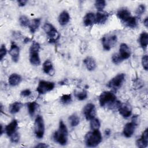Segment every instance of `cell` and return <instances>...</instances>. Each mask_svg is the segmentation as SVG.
I'll return each instance as SVG.
<instances>
[{"instance_id": "obj_23", "label": "cell", "mask_w": 148, "mask_h": 148, "mask_svg": "<svg viewBox=\"0 0 148 148\" xmlns=\"http://www.w3.org/2000/svg\"><path fill=\"white\" fill-rule=\"evenodd\" d=\"M69 19H70L69 14L65 10L62 11L58 16V22L60 24L62 25H64L66 24L69 22Z\"/></svg>"}, {"instance_id": "obj_43", "label": "cell", "mask_w": 148, "mask_h": 148, "mask_svg": "<svg viewBox=\"0 0 148 148\" xmlns=\"http://www.w3.org/2000/svg\"><path fill=\"white\" fill-rule=\"evenodd\" d=\"M143 24H144L146 28H147V27H148V18H147V17H146V18L144 20V21H143Z\"/></svg>"}, {"instance_id": "obj_41", "label": "cell", "mask_w": 148, "mask_h": 148, "mask_svg": "<svg viewBox=\"0 0 148 148\" xmlns=\"http://www.w3.org/2000/svg\"><path fill=\"white\" fill-rule=\"evenodd\" d=\"M17 2L20 6H24L26 4L27 1L25 0H19L17 1Z\"/></svg>"}, {"instance_id": "obj_26", "label": "cell", "mask_w": 148, "mask_h": 148, "mask_svg": "<svg viewBox=\"0 0 148 148\" xmlns=\"http://www.w3.org/2000/svg\"><path fill=\"white\" fill-rule=\"evenodd\" d=\"M22 103L20 102H15L9 106V111L11 114H16L19 112L22 107Z\"/></svg>"}, {"instance_id": "obj_24", "label": "cell", "mask_w": 148, "mask_h": 148, "mask_svg": "<svg viewBox=\"0 0 148 148\" xmlns=\"http://www.w3.org/2000/svg\"><path fill=\"white\" fill-rule=\"evenodd\" d=\"M40 24V19L39 18H34L31 21H30L28 27L31 33H35V32L39 28Z\"/></svg>"}, {"instance_id": "obj_3", "label": "cell", "mask_w": 148, "mask_h": 148, "mask_svg": "<svg viewBox=\"0 0 148 148\" xmlns=\"http://www.w3.org/2000/svg\"><path fill=\"white\" fill-rule=\"evenodd\" d=\"M39 49L40 45L36 42H34L29 48V61L33 65H39L40 64Z\"/></svg>"}, {"instance_id": "obj_7", "label": "cell", "mask_w": 148, "mask_h": 148, "mask_svg": "<svg viewBox=\"0 0 148 148\" xmlns=\"http://www.w3.org/2000/svg\"><path fill=\"white\" fill-rule=\"evenodd\" d=\"M125 80V74L124 73H119L116 76L113 77L108 83L107 86L111 88H113L114 90H117L120 88L123 82Z\"/></svg>"}, {"instance_id": "obj_30", "label": "cell", "mask_w": 148, "mask_h": 148, "mask_svg": "<svg viewBox=\"0 0 148 148\" xmlns=\"http://www.w3.org/2000/svg\"><path fill=\"white\" fill-rule=\"evenodd\" d=\"M96 9L99 11L101 12L106 6V2L103 0L96 1L94 4Z\"/></svg>"}, {"instance_id": "obj_44", "label": "cell", "mask_w": 148, "mask_h": 148, "mask_svg": "<svg viewBox=\"0 0 148 148\" xmlns=\"http://www.w3.org/2000/svg\"><path fill=\"white\" fill-rule=\"evenodd\" d=\"M110 134V130L109 129H107L105 130V134L106 135H109Z\"/></svg>"}, {"instance_id": "obj_5", "label": "cell", "mask_w": 148, "mask_h": 148, "mask_svg": "<svg viewBox=\"0 0 148 148\" xmlns=\"http://www.w3.org/2000/svg\"><path fill=\"white\" fill-rule=\"evenodd\" d=\"M116 101V95L111 91H103L101 94L99 102L101 106L103 107L106 105H112Z\"/></svg>"}, {"instance_id": "obj_12", "label": "cell", "mask_w": 148, "mask_h": 148, "mask_svg": "<svg viewBox=\"0 0 148 148\" xmlns=\"http://www.w3.org/2000/svg\"><path fill=\"white\" fill-rule=\"evenodd\" d=\"M136 126L135 121H132L131 122L127 123L123 129V134L126 138H130L134 134L135 129Z\"/></svg>"}, {"instance_id": "obj_8", "label": "cell", "mask_w": 148, "mask_h": 148, "mask_svg": "<svg viewBox=\"0 0 148 148\" xmlns=\"http://www.w3.org/2000/svg\"><path fill=\"white\" fill-rule=\"evenodd\" d=\"M55 86L53 82L41 80L39 82L38 86L36 88V91L39 94H44L49 91H51Z\"/></svg>"}, {"instance_id": "obj_16", "label": "cell", "mask_w": 148, "mask_h": 148, "mask_svg": "<svg viewBox=\"0 0 148 148\" xmlns=\"http://www.w3.org/2000/svg\"><path fill=\"white\" fill-rule=\"evenodd\" d=\"M117 16L125 24L130 19V18L132 17L131 16L130 12L125 8L120 9L117 12Z\"/></svg>"}, {"instance_id": "obj_4", "label": "cell", "mask_w": 148, "mask_h": 148, "mask_svg": "<svg viewBox=\"0 0 148 148\" xmlns=\"http://www.w3.org/2000/svg\"><path fill=\"white\" fill-rule=\"evenodd\" d=\"M43 28L46 34L49 42L53 43L56 42L60 38V34L55 27L49 23H46L44 24Z\"/></svg>"}, {"instance_id": "obj_34", "label": "cell", "mask_w": 148, "mask_h": 148, "mask_svg": "<svg viewBox=\"0 0 148 148\" xmlns=\"http://www.w3.org/2000/svg\"><path fill=\"white\" fill-rule=\"evenodd\" d=\"M75 96L80 101L84 100L87 97V92L86 90H83L81 92H77V94H76Z\"/></svg>"}, {"instance_id": "obj_6", "label": "cell", "mask_w": 148, "mask_h": 148, "mask_svg": "<svg viewBox=\"0 0 148 148\" xmlns=\"http://www.w3.org/2000/svg\"><path fill=\"white\" fill-rule=\"evenodd\" d=\"M34 131L36 136L38 138H43L45 133V124L43 117L38 115L35 120Z\"/></svg>"}, {"instance_id": "obj_19", "label": "cell", "mask_w": 148, "mask_h": 148, "mask_svg": "<svg viewBox=\"0 0 148 148\" xmlns=\"http://www.w3.org/2000/svg\"><path fill=\"white\" fill-rule=\"evenodd\" d=\"M109 17V14L106 12H98L95 15V23L102 24L106 22Z\"/></svg>"}, {"instance_id": "obj_45", "label": "cell", "mask_w": 148, "mask_h": 148, "mask_svg": "<svg viewBox=\"0 0 148 148\" xmlns=\"http://www.w3.org/2000/svg\"><path fill=\"white\" fill-rule=\"evenodd\" d=\"M28 40H29V39L27 38H25V40H24V42H25V43H27V42H28Z\"/></svg>"}, {"instance_id": "obj_10", "label": "cell", "mask_w": 148, "mask_h": 148, "mask_svg": "<svg viewBox=\"0 0 148 148\" xmlns=\"http://www.w3.org/2000/svg\"><path fill=\"white\" fill-rule=\"evenodd\" d=\"M83 113L87 120H91L95 118L96 114L95 105L91 103H87L83 109Z\"/></svg>"}, {"instance_id": "obj_20", "label": "cell", "mask_w": 148, "mask_h": 148, "mask_svg": "<svg viewBox=\"0 0 148 148\" xmlns=\"http://www.w3.org/2000/svg\"><path fill=\"white\" fill-rule=\"evenodd\" d=\"M83 23L86 26H90L95 23V15L93 13H88L83 17Z\"/></svg>"}, {"instance_id": "obj_14", "label": "cell", "mask_w": 148, "mask_h": 148, "mask_svg": "<svg viewBox=\"0 0 148 148\" xmlns=\"http://www.w3.org/2000/svg\"><path fill=\"white\" fill-rule=\"evenodd\" d=\"M123 60L128 59L131 55V51L129 47L125 43H121L119 48V53H118Z\"/></svg>"}, {"instance_id": "obj_32", "label": "cell", "mask_w": 148, "mask_h": 148, "mask_svg": "<svg viewBox=\"0 0 148 148\" xmlns=\"http://www.w3.org/2000/svg\"><path fill=\"white\" fill-rule=\"evenodd\" d=\"M72 101V97L71 94H65L61 97L60 101L63 104L69 103Z\"/></svg>"}, {"instance_id": "obj_13", "label": "cell", "mask_w": 148, "mask_h": 148, "mask_svg": "<svg viewBox=\"0 0 148 148\" xmlns=\"http://www.w3.org/2000/svg\"><path fill=\"white\" fill-rule=\"evenodd\" d=\"M148 143V130L146 128L142 134L140 138L136 142V145L138 147L144 148L147 146Z\"/></svg>"}, {"instance_id": "obj_40", "label": "cell", "mask_w": 148, "mask_h": 148, "mask_svg": "<svg viewBox=\"0 0 148 148\" xmlns=\"http://www.w3.org/2000/svg\"><path fill=\"white\" fill-rule=\"evenodd\" d=\"M31 91L29 89H26V90L22 91L20 93V95H21V96H22L23 97H25L29 96L31 95Z\"/></svg>"}, {"instance_id": "obj_29", "label": "cell", "mask_w": 148, "mask_h": 148, "mask_svg": "<svg viewBox=\"0 0 148 148\" xmlns=\"http://www.w3.org/2000/svg\"><path fill=\"white\" fill-rule=\"evenodd\" d=\"M90 128L91 130H98L100 127V122L98 119L94 118L90 120Z\"/></svg>"}, {"instance_id": "obj_21", "label": "cell", "mask_w": 148, "mask_h": 148, "mask_svg": "<svg viewBox=\"0 0 148 148\" xmlns=\"http://www.w3.org/2000/svg\"><path fill=\"white\" fill-rule=\"evenodd\" d=\"M43 71L46 74L53 75L54 73V68L52 62L49 60H46L43 64Z\"/></svg>"}, {"instance_id": "obj_38", "label": "cell", "mask_w": 148, "mask_h": 148, "mask_svg": "<svg viewBox=\"0 0 148 148\" xmlns=\"http://www.w3.org/2000/svg\"><path fill=\"white\" fill-rule=\"evenodd\" d=\"M7 53V50L6 49L5 45H2L0 49V60H2L3 58L5 56Z\"/></svg>"}, {"instance_id": "obj_18", "label": "cell", "mask_w": 148, "mask_h": 148, "mask_svg": "<svg viewBox=\"0 0 148 148\" xmlns=\"http://www.w3.org/2000/svg\"><path fill=\"white\" fill-rule=\"evenodd\" d=\"M83 62L87 69L90 71L94 70L97 66V64L95 60L91 57H86L83 60Z\"/></svg>"}, {"instance_id": "obj_17", "label": "cell", "mask_w": 148, "mask_h": 148, "mask_svg": "<svg viewBox=\"0 0 148 148\" xmlns=\"http://www.w3.org/2000/svg\"><path fill=\"white\" fill-rule=\"evenodd\" d=\"M18 123L16 120H13L9 124H8L5 127V131L8 136H11L14 133L16 132V129L17 128Z\"/></svg>"}, {"instance_id": "obj_36", "label": "cell", "mask_w": 148, "mask_h": 148, "mask_svg": "<svg viewBox=\"0 0 148 148\" xmlns=\"http://www.w3.org/2000/svg\"><path fill=\"white\" fill-rule=\"evenodd\" d=\"M145 9H146V8L144 5L141 4L140 5H139L136 10V14L137 16L140 17V16H142L143 14V13L145 12Z\"/></svg>"}, {"instance_id": "obj_9", "label": "cell", "mask_w": 148, "mask_h": 148, "mask_svg": "<svg viewBox=\"0 0 148 148\" xmlns=\"http://www.w3.org/2000/svg\"><path fill=\"white\" fill-rule=\"evenodd\" d=\"M117 36L115 35H107L102 39V43L105 50H109L117 42Z\"/></svg>"}, {"instance_id": "obj_35", "label": "cell", "mask_w": 148, "mask_h": 148, "mask_svg": "<svg viewBox=\"0 0 148 148\" xmlns=\"http://www.w3.org/2000/svg\"><path fill=\"white\" fill-rule=\"evenodd\" d=\"M112 60L114 64H119L123 61L118 53H115L113 54L112 57Z\"/></svg>"}, {"instance_id": "obj_2", "label": "cell", "mask_w": 148, "mask_h": 148, "mask_svg": "<svg viewBox=\"0 0 148 148\" xmlns=\"http://www.w3.org/2000/svg\"><path fill=\"white\" fill-rule=\"evenodd\" d=\"M102 141V135L98 130H92L85 136V143L88 147H96Z\"/></svg>"}, {"instance_id": "obj_39", "label": "cell", "mask_w": 148, "mask_h": 148, "mask_svg": "<svg viewBox=\"0 0 148 148\" xmlns=\"http://www.w3.org/2000/svg\"><path fill=\"white\" fill-rule=\"evenodd\" d=\"M19 135L16 132L10 136V140L13 143H17L19 140Z\"/></svg>"}, {"instance_id": "obj_46", "label": "cell", "mask_w": 148, "mask_h": 148, "mask_svg": "<svg viewBox=\"0 0 148 148\" xmlns=\"http://www.w3.org/2000/svg\"><path fill=\"white\" fill-rule=\"evenodd\" d=\"M1 135H2V133H3V128H2V125H1Z\"/></svg>"}, {"instance_id": "obj_28", "label": "cell", "mask_w": 148, "mask_h": 148, "mask_svg": "<svg viewBox=\"0 0 148 148\" xmlns=\"http://www.w3.org/2000/svg\"><path fill=\"white\" fill-rule=\"evenodd\" d=\"M69 121L72 127H76L79 123V118L76 114H73L69 117Z\"/></svg>"}, {"instance_id": "obj_31", "label": "cell", "mask_w": 148, "mask_h": 148, "mask_svg": "<svg viewBox=\"0 0 148 148\" xmlns=\"http://www.w3.org/2000/svg\"><path fill=\"white\" fill-rule=\"evenodd\" d=\"M19 22L20 24H21V25L23 26V27H26V26H28L29 24V20L28 18V17L25 16H21L19 18Z\"/></svg>"}, {"instance_id": "obj_1", "label": "cell", "mask_w": 148, "mask_h": 148, "mask_svg": "<svg viewBox=\"0 0 148 148\" xmlns=\"http://www.w3.org/2000/svg\"><path fill=\"white\" fill-rule=\"evenodd\" d=\"M53 139L61 145H65L68 141V130L62 120L60 121L58 130L54 132Z\"/></svg>"}, {"instance_id": "obj_37", "label": "cell", "mask_w": 148, "mask_h": 148, "mask_svg": "<svg viewBox=\"0 0 148 148\" xmlns=\"http://www.w3.org/2000/svg\"><path fill=\"white\" fill-rule=\"evenodd\" d=\"M142 64L143 68L147 71L148 69V58L147 55H145L142 57Z\"/></svg>"}, {"instance_id": "obj_22", "label": "cell", "mask_w": 148, "mask_h": 148, "mask_svg": "<svg viewBox=\"0 0 148 148\" xmlns=\"http://www.w3.org/2000/svg\"><path fill=\"white\" fill-rule=\"evenodd\" d=\"M21 81V77L17 73H12L9 77V83L12 86L18 85Z\"/></svg>"}, {"instance_id": "obj_33", "label": "cell", "mask_w": 148, "mask_h": 148, "mask_svg": "<svg viewBox=\"0 0 148 148\" xmlns=\"http://www.w3.org/2000/svg\"><path fill=\"white\" fill-rule=\"evenodd\" d=\"M126 25L131 27V28H135L137 25V21L136 18L135 17H131L130 19L125 23Z\"/></svg>"}, {"instance_id": "obj_42", "label": "cell", "mask_w": 148, "mask_h": 148, "mask_svg": "<svg viewBox=\"0 0 148 148\" xmlns=\"http://www.w3.org/2000/svg\"><path fill=\"white\" fill-rule=\"evenodd\" d=\"M49 146L44 143H39L38 145L35 146V147H47Z\"/></svg>"}, {"instance_id": "obj_27", "label": "cell", "mask_w": 148, "mask_h": 148, "mask_svg": "<svg viewBox=\"0 0 148 148\" xmlns=\"http://www.w3.org/2000/svg\"><path fill=\"white\" fill-rule=\"evenodd\" d=\"M38 104L35 101L29 102L27 103V107L28 109V113L31 116H33L35 114V110L38 107Z\"/></svg>"}, {"instance_id": "obj_11", "label": "cell", "mask_w": 148, "mask_h": 148, "mask_svg": "<svg viewBox=\"0 0 148 148\" xmlns=\"http://www.w3.org/2000/svg\"><path fill=\"white\" fill-rule=\"evenodd\" d=\"M117 106H118V110H119V113L123 117L127 118L131 116L132 113V110L130 105L126 103H119Z\"/></svg>"}, {"instance_id": "obj_25", "label": "cell", "mask_w": 148, "mask_h": 148, "mask_svg": "<svg viewBox=\"0 0 148 148\" xmlns=\"http://www.w3.org/2000/svg\"><path fill=\"white\" fill-rule=\"evenodd\" d=\"M139 43L143 50H146L148 45V34L146 32H143L139 36Z\"/></svg>"}, {"instance_id": "obj_15", "label": "cell", "mask_w": 148, "mask_h": 148, "mask_svg": "<svg viewBox=\"0 0 148 148\" xmlns=\"http://www.w3.org/2000/svg\"><path fill=\"white\" fill-rule=\"evenodd\" d=\"M9 53L10 55L12 60L17 62L19 58V54H20V49L19 47L13 42L12 43L10 50L9 51Z\"/></svg>"}]
</instances>
